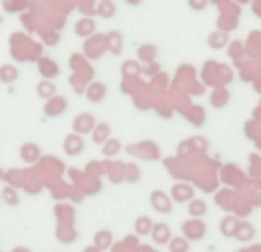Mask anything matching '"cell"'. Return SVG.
I'll use <instances>...</instances> for the list:
<instances>
[{"label":"cell","mask_w":261,"mask_h":252,"mask_svg":"<svg viewBox=\"0 0 261 252\" xmlns=\"http://www.w3.org/2000/svg\"><path fill=\"white\" fill-rule=\"evenodd\" d=\"M64 152L71 154V156L81 154V152H83V140L78 138V135H69V138L64 140Z\"/></svg>","instance_id":"1"},{"label":"cell","mask_w":261,"mask_h":252,"mask_svg":"<svg viewBox=\"0 0 261 252\" xmlns=\"http://www.w3.org/2000/svg\"><path fill=\"white\" fill-rule=\"evenodd\" d=\"M153 239H156V243H165V241L170 239V230H167L165 225H158L156 232H153Z\"/></svg>","instance_id":"2"},{"label":"cell","mask_w":261,"mask_h":252,"mask_svg":"<svg viewBox=\"0 0 261 252\" xmlns=\"http://www.w3.org/2000/svg\"><path fill=\"white\" fill-rule=\"evenodd\" d=\"M108 133H110V126H108V124L99 126V129H96V133H94V142H96V144H101L106 138H108Z\"/></svg>","instance_id":"3"},{"label":"cell","mask_w":261,"mask_h":252,"mask_svg":"<svg viewBox=\"0 0 261 252\" xmlns=\"http://www.w3.org/2000/svg\"><path fill=\"white\" fill-rule=\"evenodd\" d=\"M135 230H138V234H149V230H151V220H149V218H140V220L135 222Z\"/></svg>","instance_id":"4"},{"label":"cell","mask_w":261,"mask_h":252,"mask_svg":"<svg viewBox=\"0 0 261 252\" xmlns=\"http://www.w3.org/2000/svg\"><path fill=\"white\" fill-rule=\"evenodd\" d=\"M101 96H103V85H94L92 87V101H101Z\"/></svg>","instance_id":"5"},{"label":"cell","mask_w":261,"mask_h":252,"mask_svg":"<svg viewBox=\"0 0 261 252\" xmlns=\"http://www.w3.org/2000/svg\"><path fill=\"white\" fill-rule=\"evenodd\" d=\"M96 245H99V248H108L110 245V234H99L96 236Z\"/></svg>","instance_id":"6"},{"label":"cell","mask_w":261,"mask_h":252,"mask_svg":"<svg viewBox=\"0 0 261 252\" xmlns=\"http://www.w3.org/2000/svg\"><path fill=\"white\" fill-rule=\"evenodd\" d=\"M0 76H3L5 81L9 83V78H12V76H16V71H14V69H9V67H3V69H0Z\"/></svg>","instance_id":"7"},{"label":"cell","mask_w":261,"mask_h":252,"mask_svg":"<svg viewBox=\"0 0 261 252\" xmlns=\"http://www.w3.org/2000/svg\"><path fill=\"white\" fill-rule=\"evenodd\" d=\"M128 3H130V5H138V3H140V0H128Z\"/></svg>","instance_id":"8"},{"label":"cell","mask_w":261,"mask_h":252,"mask_svg":"<svg viewBox=\"0 0 261 252\" xmlns=\"http://www.w3.org/2000/svg\"><path fill=\"white\" fill-rule=\"evenodd\" d=\"M14 252H25V250H14Z\"/></svg>","instance_id":"9"}]
</instances>
